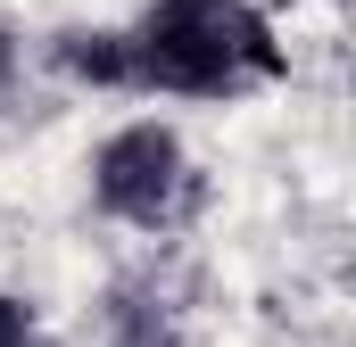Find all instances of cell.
<instances>
[{
    "instance_id": "5b68a950",
    "label": "cell",
    "mask_w": 356,
    "mask_h": 347,
    "mask_svg": "<svg viewBox=\"0 0 356 347\" xmlns=\"http://www.w3.org/2000/svg\"><path fill=\"white\" fill-rule=\"evenodd\" d=\"M8 75H17V42L0 33V83H8Z\"/></svg>"
},
{
    "instance_id": "6da1fadb",
    "label": "cell",
    "mask_w": 356,
    "mask_h": 347,
    "mask_svg": "<svg viewBox=\"0 0 356 347\" xmlns=\"http://www.w3.org/2000/svg\"><path fill=\"white\" fill-rule=\"evenodd\" d=\"M133 91L175 99H232V91L282 75V42L249 0H158L133 33Z\"/></svg>"
},
{
    "instance_id": "277c9868",
    "label": "cell",
    "mask_w": 356,
    "mask_h": 347,
    "mask_svg": "<svg viewBox=\"0 0 356 347\" xmlns=\"http://www.w3.org/2000/svg\"><path fill=\"white\" fill-rule=\"evenodd\" d=\"M25 339H33V314L17 298H0V347H25Z\"/></svg>"
},
{
    "instance_id": "3957f363",
    "label": "cell",
    "mask_w": 356,
    "mask_h": 347,
    "mask_svg": "<svg viewBox=\"0 0 356 347\" xmlns=\"http://www.w3.org/2000/svg\"><path fill=\"white\" fill-rule=\"evenodd\" d=\"M58 75L67 83H91V91H133V50L124 33H58Z\"/></svg>"
},
{
    "instance_id": "7a4b0ae2",
    "label": "cell",
    "mask_w": 356,
    "mask_h": 347,
    "mask_svg": "<svg viewBox=\"0 0 356 347\" xmlns=\"http://www.w3.org/2000/svg\"><path fill=\"white\" fill-rule=\"evenodd\" d=\"M91 198L133 232H175L199 207V174H191V149L175 141V124L141 116V124L108 133L91 158Z\"/></svg>"
}]
</instances>
